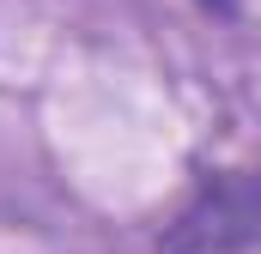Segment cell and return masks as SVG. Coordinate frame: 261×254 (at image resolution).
Here are the masks:
<instances>
[{
  "label": "cell",
  "mask_w": 261,
  "mask_h": 254,
  "mask_svg": "<svg viewBox=\"0 0 261 254\" xmlns=\"http://www.w3.org/2000/svg\"><path fill=\"white\" fill-rule=\"evenodd\" d=\"M164 254H261V182L225 176L195 194V206L170 224Z\"/></svg>",
  "instance_id": "1"
}]
</instances>
